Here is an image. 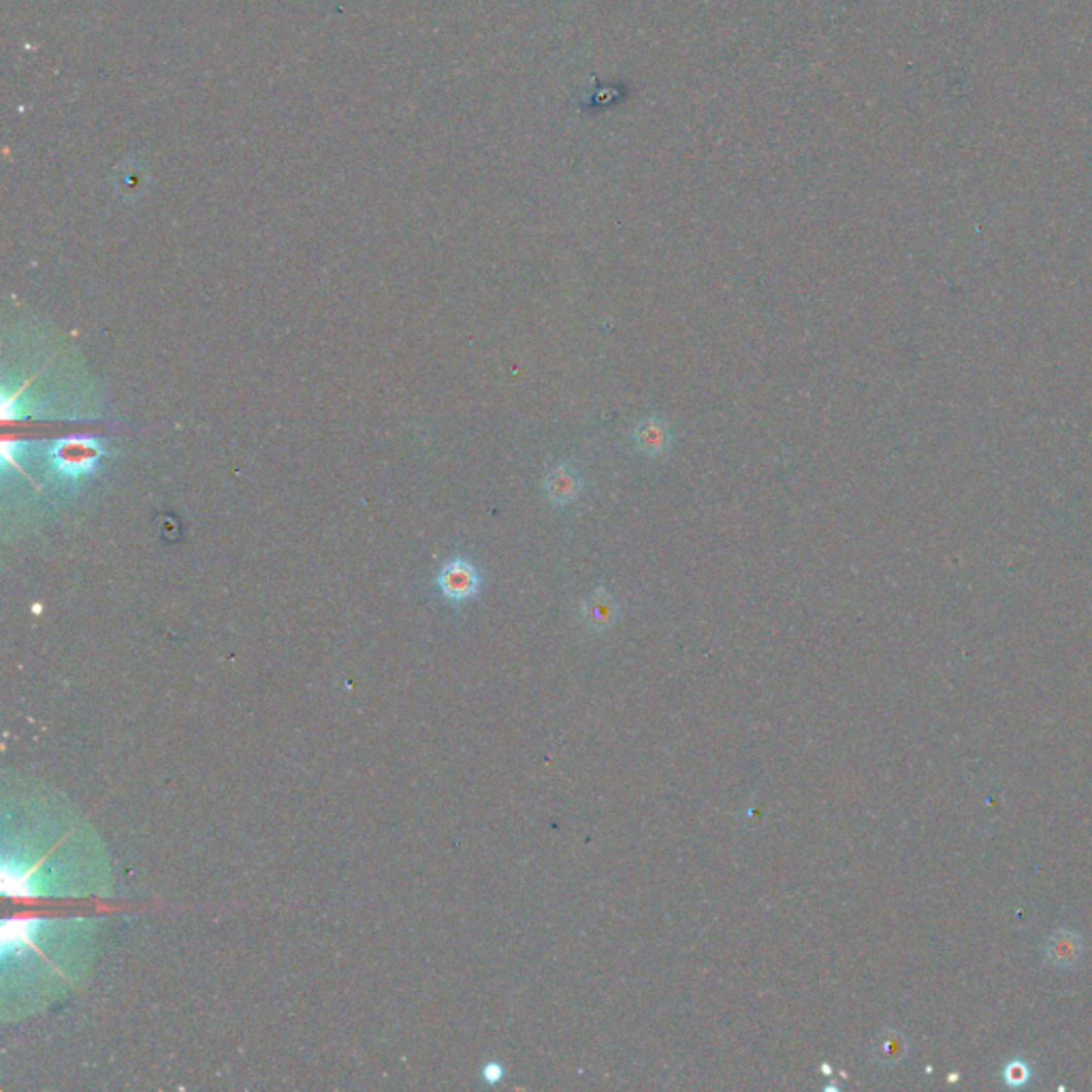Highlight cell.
<instances>
[{
  "instance_id": "ba28073f",
  "label": "cell",
  "mask_w": 1092,
  "mask_h": 1092,
  "mask_svg": "<svg viewBox=\"0 0 1092 1092\" xmlns=\"http://www.w3.org/2000/svg\"><path fill=\"white\" fill-rule=\"evenodd\" d=\"M1003 1080H1005V1084H1010L1014 1088L1024 1086L1030 1080L1028 1063H1024V1060H1012V1063L1003 1071Z\"/></svg>"
},
{
  "instance_id": "9c48e42d",
  "label": "cell",
  "mask_w": 1092,
  "mask_h": 1092,
  "mask_svg": "<svg viewBox=\"0 0 1092 1092\" xmlns=\"http://www.w3.org/2000/svg\"><path fill=\"white\" fill-rule=\"evenodd\" d=\"M502 1078H504V1067L500 1063H496V1060H491V1063L484 1065V1069H482V1080L484 1082L498 1084V1082H502Z\"/></svg>"
},
{
  "instance_id": "6da1fadb",
  "label": "cell",
  "mask_w": 1092,
  "mask_h": 1092,
  "mask_svg": "<svg viewBox=\"0 0 1092 1092\" xmlns=\"http://www.w3.org/2000/svg\"><path fill=\"white\" fill-rule=\"evenodd\" d=\"M103 454H105V448L101 446L97 438L69 436V438H60L52 444L49 462L60 476L67 480H77V478L93 474Z\"/></svg>"
},
{
  "instance_id": "3957f363",
  "label": "cell",
  "mask_w": 1092,
  "mask_h": 1092,
  "mask_svg": "<svg viewBox=\"0 0 1092 1092\" xmlns=\"http://www.w3.org/2000/svg\"><path fill=\"white\" fill-rule=\"evenodd\" d=\"M632 444L643 457L659 459L671 450L673 430L671 422L661 416H647L632 432Z\"/></svg>"
},
{
  "instance_id": "8992f818",
  "label": "cell",
  "mask_w": 1092,
  "mask_h": 1092,
  "mask_svg": "<svg viewBox=\"0 0 1092 1092\" xmlns=\"http://www.w3.org/2000/svg\"><path fill=\"white\" fill-rule=\"evenodd\" d=\"M1046 956L1060 968H1071L1082 958V939L1071 930H1058L1046 946Z\"/></svg>"
},
{
  "instance_id": "5b68a950",
  "label": "cell",
  "mask_w": 1092,
  "mask_h": 1092,
  "mask_svg": "<svg viewBox=\"0 0 1092 1092\" xmlns=\"http://www.w3.org/2000/svg\"><path fill=\"white\" fill-rule=\"evenodd\" d=\"M583 615H585V621L591 629H598V632H604L609 629L615 619H617V602L615 598L611 595V591H606L604 587H598L585 602L583 606Z\"/></svg>"
},
{
  "instance_id": "52a82bcc",
  "label": "cell",
  "mask_w": 1092,
  "mask_h": 1092,
  "mask_svg": "<svg viewBox=\"0 0 1092 1092\" xmlns=\"http://www.w3.org/2000/svg\"><path fill=\"white\" fill-rule=\"evenodd\" d=\"M905 1054H907V1039L894 1033V1030H888V1033L877 1044V1056L879 1060H884V1063H898Z\"/></svg>"
},
{
  "instance_id": "277c9868",
  "label": "cell",
  "mask_w": 1092,
  "mask_h": 1092,
  "mask_svg": "<svg viewBox=\"0 0 1092 1092\" xmlns=\"http://www.w3.org/2000/svg\"><path fill=\"white\" fill-rule=\"evenodd\" d=\"M583 491V480L579 470L572 464H557L544 478V493L553 506L564 508L579 500Z\"/></svg>"
},
{
  "instance_id": "7a4b0ae2",
  "label": "cell",
  "mask_w": 1092,
  "mask_h": 1092,
  "mask_svg": "<svg viewBox=\"0 0 1092 1092\" xmlns=\"http://www.w3.org/2000/svg\"><path fill=\"white\" fill-rule=\"evenodd\" d=\"M436 585L450 604H466L480 593L482 576L470 559L454 557L442 566L436 576Z\"/></svg>"
}]
</instances>
